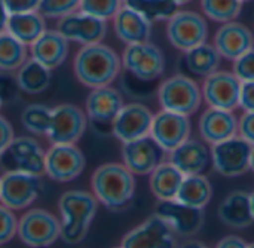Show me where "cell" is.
I'll list each match as a JSON object with an SVG mask.
<instances>
[{"label": "cell", "mask_w": 254, "mask_h": 248, "mask_svg": "<svg viewBox=\"0 0 254 248\" xmlns=\"http://www.w3.org/2000/svg\"><path fill=\"white\" fill-rule=\"evenodd\" d=\"M73 71L76 79L91 89L109 86L122 71V60L119 54L104 43L82 46L73 60Z\"/></svg>", "instance_id": "cell-1"}, {"label": "cell", "mask_w": 254, "mask_h": 248, "mask_svg": "<svg viewBox=\"0 0 254 248\" xmlns=\"http://www.w3.org/2000/svg\"><path fill=\"white\" fill-rule=\"evenodd\" d=\"M135 176L119 162L100 165L91 177V190L98 204L112 211L124 210L134 198Z\"/></svg>", "instance_id": "cell-2"}, {"label": "cell", "mask_w": 254, "mask_h": 248, "mask_svg": "<svg viewBox=\"0 0 254 248\" xmlns=\"http://www.w3.org/2000/svg\"><path fill=\"white\" fill-rule=\"evenodd\" d=\"M58 210L61 216L60 240L76 246L86 238L98 210V201L92 192L67 190L58 199Z\"/></svg>", "instance_id": "cell-3"}, {"label": "cell", "mask_w": 254, "mask_h": 248, "mask_svg": "<svg viewBox=\"0 0 254 248\" xmlns=\"http://www.w3.org/2000/svg\"><path fill=\"white\" fill-rule=\"evenodd\" d=\"M158 100L162 110L189 118L199 109L202 103V92L193 79L185 74H176L161 83L158 89Z\"/></svg>", "instance_id": "cell-4"}, {"label": "cell", "mask_w": 254, "mask_h": 248, "mask_svg": "<svg viewBox=\"0 0 254 248\" xmlns=\"http://www.w3.org/2000/svg\"><path fill=\"white\" fill-rule=\"evenodd\" d=\"M61 220L48 210L31 208L18 220L16 237L30 248L51 247L60 240Z\"/></svg>", "instance_id": "cell-5"}, {"label": "cell", "mask_w": 254, "mask_h": 248, "mask_svg": "<svg viewBox=\"0 0 254 248\" xmlns=\"http://www.w3.org/2000/svg\"><path fill=\"white\" fill-rule=\"evenodd\" d=\"M42 190V176L9 170L0 177V204L12 211L28 208Z\"/></svg>", "instance_id": "cell-6"}, {"label": "cell", "mask_w": 254, "mask_h": 248, "mask_svg": "<svg viewBox=\"0 0 254 248\" xmlns=\"http://www.w3.org/2000/svg\"><path fill=\"white\" fill-rule=\"evenodd\" d=\"M88 116L83 109L63 103L52 109L46 137L52 144H76L85 134Z\"/></svg>", "instance_id": "cell-7"}, {"label": "cell", "mask_w": 254, "mask_h": 248, "mask_svg": "<svg viewBox=\"0 0 254 248\" xmlns=\"http://www.w3.org/2000/svg\"><path fill=\"white\" fill-rule=\"evenodd\" d=\"M167 37L176 49L188 52L207 42L208 24L198 12L177 10L167 19Z\"/></svg>", "instance_id": "cell-8"}, {"label": "cell", "mask_w": 254, "mask_h": 248, "mask_svg": "<svg viewBox=\"0 0 254 248\" xmlns=\"http://www.w3.org/2000/svg\"><path fill=\"white\" fill-rule=\"evenodd\" d=\"M121 60L122 68L143 82H152L161 77L165 70L162 51L150 42L127 45Z\"/></svg>", "instance_id": "cell-9"}, {"label": "cell", "mask_w": 254, "mask_h": 248, "mask_svg": "<svg viewBox=\"0 0 254 248\" xmlns=\"http://www.w3.org/2000/svg\"><path fill=\"white\" fill-rule=\"evenodd\" d=\"M253 146L240 135L213 144L210 156L214 170L223 177H238L250 170Z\"/></svg>", "instance_id": "cell-10"}, {"label": "cell", "mask_w": 254, "mask_h": 248, "mask_svg": "<svg viewBox=\"0 0 254 248\" xmlns=\"http://www.w3.org/2000/svg\"><path fill=\"white\" fill-rule=\"evenodd\" d=\"M86 167V158L76 144H52L45 152V174L57 183L76 180Z\"/></svg>", "instance_id": "cell-11"}, {"label": "cell", "mask_w": 254, "mask_h": 248, "mask_svg": "<svg viewBox=\"0 0 254 248\" xmlns=\"http://www.w3.org/2000/svg\"><path fill=\"white\" fill-rule=\"evenodd\" d=\"M155 214L159 216L176 235L192 238L198 235L204 226V210L186 205L177 199L170 201H159Z\"/></svg>", "instance_id": "cell-12"}, {"label": "cell", "mask_w": 254, "mask_h": 248, "mask_svg": "<svg viewBox=\"0 0 254 248\" xmlns=\"http://www.w3.org/2000/svg\"><path fill=\"white\" fill-rule=\"evenodd\" d=\"M0 162L9 170L36 176L45 174V150L31 137H15L0 156Z\"/></svg>", "instance_id": "cell-13"}, {"label": "cell", "mask_w": 254, "mask_h": 248, "mask_svg": "<svg viewBox=\"0 0 254 248\" xmlns=\"http://www.w3.org/2000/svg\"><path fill=\"white\" fill-rule=\"evenodd\" d=\"M57 30L68 40L82 46L103 42L107 36V21L76 10L58 19Z\"/></svg>", "instance_id": "cell-14"}, {"label": "cell", "mask_w": 254, "mask_h": 248, "mask_svg": "<svg viewBox=\"0 0 254 248\" xmlns=\"http://www.w3.org/2000/svg\"><path fill=\"white\" fill-rule=\"evenodd\" d=\"M153 121L152 110L141 103L124 104L112 122V132L121 141H132L150 134Z\"/></svg>", "instance_id": "cell-15"}, {"label": "cell", "mask_w": 254, "mask_h": 248, "mask_svg": "<svg viewBox=\"0 0 254 248\" xmlns=\"http://www.w3.org/2000/svg\"><path fill=\"white\" fill-rule=\"evenodd\" d=\"M122 248H176V234L156 214L125 234Z\"/></svg>", "instance_id": "cell-16"}, {"label": "cell", "mask_w": 254, "mask_h": 248, "mask_svg": "<svg viewBox=\"0 0 254 248\" xmlns=\"http://www.w3.org/2000/svg\"><path fill=\"white\" fill-rule=\"evenodd\" d=\"M241 82L232 71L217 70L213 74L204 77L201 88L202 100L208 107L234 110L240 104Z\"/></svg>", "instance_id": "cell-17"}, {"label": "cell", "mask_w": 254, "mask_h": 248, "mask_svg": "<svg viewBox=\"0 0 254 248\" xmlns=\"http://www.w3.org/2000/svg\"><path fill=\"white\" fill-rule=\"evenodd\" d=\"M190 129L192 126L188 116L161 110L153 115L149 135L165 153H170L188 138H190Z\"/></svg>", "instance_id": "cell-18"}, {"label": "cell", "mask_w": 254, "mask_h": 248, "mask_svg": "<svg viewBox=\"0 0 254 248\" xmlns=\"http://www.w3.org/2000/svg\"><path fill=\"white\" fill-rule=\"evenodd\" d=\"M164 150L150 137H141L122 143V164L134 176H149L161 162H164Z\"/></svg>", "instance_id": "cell-19"}, {"label": "cell", "mask_w": 254, "mask_h": 248, "mask_svg": "<svg viewBox=\"0 0 254 248\" xmlns=\"http://www.w3.org/2000/svg\"><path fill=\"white\" fill-rule=\"evenodd\" d=\"M214 48L222 58L234 61L254 49L253 31L238 21L222 24L214 36Z\"/></svg>", "instance_id": "cell-20"}, {"label": "cell", "mask_w": 254, "mask_h": 248, "mask_svg": "<svg viewBox=\"0 0 254 248\" xmlns=\"http://www.w3.org/2000/svg\"><path fill=\"white\" fill-rule=\"evenodd\" d=\"M198 129L202 140L213 146L238 135V119L234 110L208 107L199 118Z\"/></svg>", "instance_id": "cell-21"}, {"label": "cell", "mask_w": 254, "mask_h": 248, "mask_svg": "<svg viewBox=\"0 0 254 248\" xmlns=\"http://www.w3.org/2000/svg\"><path fill=\"white\" fill-rule=\"evenodd\" d=\"M124 106V98L116 88L101 86L94 88L86 97L85 101V113L88 121L100 125H107L113 122L116 115Z\"/></svg>", "instance_id": "cell-22"}, {"label": "cell", "mask_w": 254, "mask_h": 248, "mask_svg": "<svg viewBox=\"0 0 254 248\" xmlns=\"http://www.w3.org/2000/svg\"><path fill=\"white\" fill-rule=\"evenodd\" d=\"M30 57L49 70H55L64 64L70 52V42L55 28L45 33L28 46Z\"/></svg>", "instance_id": "cell-23"}, {"label": "cell", "mask_w": 254, "mask_h": 248, "mask_svg": "<svg viewBox=\"0 0 254 248\" xmlns=\"http://www.w3.org/2000/svg\"><path fill=\"white\" fill-rule=\"evenodd\" d=\"M113 28L121 42L125 45L149 42L152 34V24L140 12L127 6L125 3L112 18Z\"/></svg>", "instance_id": "cell-24"}, {"label": "cell", "mask_w": 254, "mask_h": 248, "mask_svg": "<svg viewBox=\"0 0 254 248\" xmlns=\"http://www.w3.org/2000/svg\"><path fill=\"white\" fill-rule=\"evenodd\" d=\"M210 158V152L202 141L188 138L170 152L168 162H171L183 176H193L201 174L207 168Z\"/></svg>", "instance_id": "cell-25"}, {"label": "cell", "mask_w": 254, "mask_h": 248, "mask_svg": "<svg viewBox=\"0 0 254 248\" xmlns=\"http://www.w3.org/2000/svg\"><path fill=\"white\" fill-rule=\"evenodd\" d=\"M219 219L223 225L232 229H246L254 222L250 207V195L237 190L229 193L217 210Z\"/></svg>", "instance_id": "cell-26"}, {"label": "cell", "mask_w": 254, "mask_h": 248, "mask_svg": "<svg viewBox=\"0 0 254 248\" xmlns=\"http://www.w3.org/2000/svg\"><path fill=\"white\" fill-rule=\"evenodd\" d=\"M46 18L40 15L37 10L22 12V13H12L7 18L6 31L12 34L15 39L22 42L24 45L30 46L36 42L46 30Z\"/></svg>", "instance_id": "cell-27"}, {"label": "cell", "mask_w": 254, "mask_h": 248, "mask_svg": "<svg viewBox=\"0 0 254 248\" xmlns=\"http://www.w3.org/2000/svg\"><path fill=\"white\" fill-rule=\"evenodd\" d=\"M183 179L185 176L171 162L167 161L161 162L149 174V186L158 201H170L176 199Z\"/></svg>", "instance_id": "cell-28"}, {"label": "cell", "mask_w": 254, "mask_h": 248, "mask_svg": "<svg viewBox=\"0 0 254 248\" xmlns=\"http://www.w3.org/2000/svg\"><path fill=\"white\" fill-rule=\"evenodd\" d=\"M51 71L48 67L33 60L31 57L15 71V79L18 88L25 94H40L49 88L51 83Z\"/></svg>", "instance_id": "cell-29"}, {"label": "cell", "mask_w": 254, "mask_h": 248, "mask_svg": "<svg viewBox=\"0 0 254 248\" xmlns=\"http://www.w3.org/2000/svg\"><path fill=\"white\" fill-rule=\"evenodd\" d=\"M211 196H213V187L210 180L202 174H193V176H185L176 199L186 205L204 210L211 201Z\"/></svg>", "instance_id": "cell-30"}, {"label": "cell", "mask_w": 254, "mask_h": 248, "mask_svg": "<svg viewBox=\"0 0 254 248\" xmlns=\"http://www.w3.org/2000/svg\"><path fill=\"white\" fill-rule=\"evenodd\" d=\"M186 67L196 76L207 77L219 70L222 57L211 43H201L196 48L186 52Z\"/></svg>", "instance_id": "cell-31"}, {"label": "cell", "mask_w": 254, "mask_h": 248, "mask_svg": "<svg viewBox=\"0 0 254 248\" xmlns=\"http://www.w3.org/2000/svg\"><path fill=\"white\" fill-rule=\"evenodd\" d=\"M28 46L7 31L0 33V71H16L28 60Z\"/></svg>", "instance_id": "cell-32"}, {"label": "cell", "mask_w": 254, "mask_h": 248, "mask_svg": "<svg viewBox=\"0 0 254 248\" xmlns=\"http://www.w3.org/2000/svg\"><path fill=\"white\" fill-rule=\"evenodd\" d=\"M124 3L140 12L150 22L171 18L179 7L171 0H125Z\"/></svg>", "instance_id": "cell-33"}, {"label": "cell", "mask_w": 254, "mask_h": 248, "mask_svg": "<svg viewBox=\"0 0 254 248\" xmlns=\"http://www.w3.org/2000/svg\"><path fill=\"white\" fill-rule=\"evenodd\" d=\"M201 9L210 19L225 24L235 21L243 9L241 0H201Z\"/></svg>", "instance_id": "cell-34"}, {"label": "cell", "mask_w": 254, "mask_h": 248, "mask_svg": "<svg viewBox=\"0 0 254 248\" xmlns=\"http://www.w3.org/2000/svg\"><path fill=\"white\" fill-rule=\"evenodd\" d=\"M52 109L45 104H30L21 113L22 126L36 135H46Z\"/></svg>", "instance_id": "cell-35"}, {"label": "cell", "mask_w": 254, "mask_h": 248, "mask_svg": "<svg viewBox=\"0 0 254 248\" xmlns=\"http://www.w3.org/2000/svg\"><path fill=\"white\" fill-rule=\"evenodd\" d=\"M124 0H80L79 10L98 19L109 21L122 7Z\"/></svg>", "instance_id": "cell-36"}, {"label": "cell", "mask_w": 254, "mask_h": 248, "mask_svg": "<svg viewBox=\"0 0 254 248\" xmlns=\"http://www.w3.org/2000/svg\"><path fill=\"white\" fill-rule=\"evenodd\" d=\"M80 0H39L37 12L45 18L60 19L79 10Z\"/></svg>", "instance_id": "cell-37"}, {"label": "cell", "mask_w": 254, "mask_h": 248, "mask_svg": "<svg viewBox=\"0 0 254 248\" xmlns=\"http://www.w3.org/2000/svg\"><path fill=\"white\" fill-rule=\"evenodd\" d=\"M18 229V219L15 217L13 211L0 204V246L10 243Z\"/></svg>", "instance_id": "cell-38"}, {"label": "cell", "mask_w": 254, "mask_h": 248, "mask_svg": "<svg viewBox=\"0 0 254 248\" xmlns=\"http://www.w3.org/2000/svg\"><path fill=\"white\" fill-rule=\"evenodd\" d=\"M232 73L240 82H254V49L232 61Z\"/></svg>", "instance_id": "cell-39"}, {"label": "cell", "mask_w": 254, "mask_h": 248, "mask_svg": "<svg viewBox=\"0 0 254 248\" xmlns=\"http://www.w3.org/2000/svg\"><path fill=\"white\" fill-rule=\"evenodd\" d=\"M16 88H18V83H16L15 76H12L10 71H0V100L3 103L15 97Z\"/></svg>", "instance_id": "cell-40"}, {"label": "cell", "mask_w": 254, "mask_h": 248, "mask_svg": "<svg viewBox=\"0 0 254 248\" xmlns=\"http://www.w3.org/2000/svg\"><path fill=\"white\" fill-rule=\"evenodd\" d=\"M238 135L254 147V112H246L238 119Z\"/></svg>", "instance_id": "cell-41"}, {"label": "cell", "mask_w": 254, "mask_h": 248, "mask_svg": "<svg viewBox=\"0 0 254 248\" xmlns=\"http://www.w3.org/2000/svg\"><path fill=\"white\" fill-rule=\"evenodd\" d=\"M3 4L9 15L37 10L39 0H3Z\"/></svg>", "instance_id": "cell-42"}, {"label": "cell", "mask_w": 254, "mask_h": 248, "mask_svg": "<svg viewBox=\"0 0 254 248\" xmlns=\"http://www.w3.org/2000/svg\"><path fill=\"white\" fill-rule=\"evenodd\" d=\"M238 106L244 112H254V82H241Z\"/></svg>", "instance_id": "cell-43"}, {"label": "cell", "mask_w": 254, "mask_h": 248, "mask_svg": "<svg viewBox=\"0 0 254 248\" xmlns=\"http://www.w3.org/2000/svg\"><path fill=\"white\" fill-rule=\"evenodd\" d=\"M13 138H15V134H13L12 124L4 116L0 115V156L4 153V150L9 147Z\"/></svg>", "instance_id": "cell-44"}, {"label": "cell", "mask_w": 254, "mask_h": 248, "mask_svg": "<svg viewBox=\"0 0 254 248\" xmlns=\"http://www.w3.org/2000/svg\"><path fill=\"white\" fill-rule=\"evenodd\" d=\"M247 246L249 244L243 238L237 235H228L217 243L216 248H247Z\"/></svg>", "instance_id": "cell-45"}, {"label": "cell", "mask_w": 254, "mask_h": 248, "mask_svg": "<svg viewBox=\"0 0 254 248\" xmlns=\"http://www.w3.org/2000/svg\"><path fill=\"white\" fill-rule=\"evenodd\" d=\"M7 18H9V13L3 4V0H0V33L6 31V24H7Z\"/></svg>", "instance_id": "cell-46"}, {"label": "cell", "mask_w": 254, "mask_h": 248, "mask_svg": "<svg viewBox=\"0 0 254 248\" xmlns=\"http://www.w3.org/2000/svg\"><path fill=\"white\" fill-rule=\"evenodd\" d=\"M182 248H208L205 247L202 243H198V241H188V243H185Z\"/></svg>", "instance_id": "cell-47"}, {"label": "cell", "mask_w": 254, "mask_h": 248, "mask_svg": "<svg viewBox=\"0 0 254 248\" xmlns=\"http://www.w3.org/2000/svg\"><path fill=\"white\" fill-rule=\"evenodd\" d=\"M173 3H176L177 6H182V4H188V3H190L192 0H171Z\"/></svg>", "instance_id": "cell-48"}, {"label": "cell", "mask_w": 254, "mask_h": 248, "mask_svg": "<svg viewBox=\"0 0 254 248\" xmlns=\"http://www.w3.org/2000/svg\"><path fill=\"white\" fill-rule=\"evenodd\" d=\"M250 207H252V214H253L254 219V192L253 193H250Z\"/></svg>", "instance_id": "cell-49"}, {"label": "cell", "mask_w": 254, "mask_h": 248, "mask_svg": "<svg viewBox=\"0 0 254 248\" xmlns=\"http://www.w3.org/2000/svg\"><path fill=\"white\" fill-rule=\"evenodd\" d=\"M250 170L254 173V147L252 150V158H250Z\"/></svg>", "instance_id": "cell-50"}, {"label": "cell", "mask_w": 254, "mask_h": 248, "mask_svg": "<svg viewBox=\"0 0 254 248\" xmlns=\"http://www.w3.org/2000/svg\"><path fill=\"white\" fill-rule=\"evenodd\" d=\"M247 248H254V243H252V244H249V246H247Z\"/></svg>", "instance_id": "cell-51"}, {"label": "cell", "mask_w": 254, "mask_h": 248, "mask_svg": "<svg viewBox=\"0 0 254 248\" xmlns=\"http://www.w3.org/2000/svg\"><path fill=\"white\" fill-rule=\"evenodd\" d=\"M243 3H247V1H252V0H241Z\"/></svg>", "instance_id": "cell-52"}, {"label": "cell", "mask_w": 254, "mask_h": 248, "mask_svg": "<svg viewBox=\"0 0 254 248\" xmlns=\"http://www.w3.org/2000/svg\"><path fill=\"white\" fill-rule=\"evenodd\" d=\"M1 104H3V101H1V100H0V109H1Z\"/></svg>", "instance_id": "cell-53"}, {"label": "cell", "mask_w": 254, "mask_h": 248, "mask_svg": "<svg viewBox=\"0 0 254 248\" xmlns=\"http://www.w3.org/2000/svg\"><path fill=\"white\" fill-rule=\"evenodd\" d=\"M113 248H122V247H121V246H119V247H113Z\"/></svg>", "instance_id": "cell-54"}, {"label": "cell", "mask_w": 254, "mask_h": 248, "mask_svg": "<svg viewBox=\"0 0 254 248\" xmlns=\"http://www.w3.org/2000/svg\"><path fill=\"white\" fill-rule=\"evenodd\" d=\"M124 1H125V0H124Z\"/></svg>", "instance_id": "cell-55"}]
</instances>
